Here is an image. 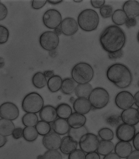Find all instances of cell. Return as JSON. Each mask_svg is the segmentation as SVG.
I'll return each mask as SVG.
<instances>
[{
    "label": "cell",
    "mask_w": 139,
    "mask_h": 159,
    "mask_svg": "<svg viewBox=\"0 0 139 159\" xmlns=\"http://www.w3.org/2000/svg\"><path fill=\"white\" fill-rule=\"evenodd\" d=\"M137 86H138V87L139 88V80H138V81H137Z\"/></svg>",
    "instance_id": "6125c7cd"
},
{
    "label": "cell",
    "mask_w": 139,
    "mask_h": 159,
    "mask_svg": "<svg viewBox=\"0 0 139 159\" xmlns=\"http://www.w3.org/2000/svg\"><path fill=\"white\" fill-rule=\"evenodd\" d=\"M4 66V59L2 58H1L0 59V66H1V68H2V67Z\"/></svg>",
    "instance_id": "6f0895ef"
},
{
    "label": "cell",
    "mask_w": 139,
    "mask_h": 159,
    "mask_svg": "<svg viewBox=\"0 0 139 159\" xmlns=\"http://www.w3.org/2000/svg\"><path fill=\"white\" fill-rule=\"evenodd\" d=\"M42 159H63V157L58 150H48L42 155Z\"/></svg>",
    "instance_id": "8d00e7d4"
},
{
    "label": "cell",
    "mask_w": 139,
    "mask_h": 159,
    "mask_svg": "<svg viewBox=\"0 0 139 159\" xmlns=\"http://www.w3.org/2000/svg\"><path fill=\"white\" fill-rule=\"evenodd\" d=\"M122 122L135 126L139 123V112L138 109L135 108L123 110L121 114Z\"/></svg>",
    "instance_id": "9a60e30c"
},
{
    "label": "cell",
    "mask_w": 139,
    "mask_h": 159,
    "mask_svg": "<svg viewBox=\"0 0 139 159\" xmlns=\"http://www.w3.org/2000/svg\"><path fill=\"white\" fill-rule=\"evenodd\" d=\"M38 135H39L35 127H25L23 129V138L28 142L35 141Z\"/></svg>",
    "instance_id": "1f68e13d"
},
{
    "label": "cell",
    "mask_w": 139,
    "mask_h": 159,
    "mask_svg": "<svg viewBox=\"0 0 139 159\" xmlns=\"http://www.w3.org/2000/svg\"><path fill=\"white\" fill-rule=\"evenodd\" d=\"M7 141V138L6 136L0 135V148L4 146Z\"/></svg>",
    "instance_id": "816d5d0a"
},
{
    "label": "cell",
    "mask_w": 139,
    "mask_h": 159,
    "mask_svg": "<svg viewBox=\"0 0 139 159\" xmlns=\"http://www.w3.org/2000/svg\"><path fill=\"white\" fill-rule=\"evenodd\" d=\"M100 140L98 136L91 133H88L81 138L79 142L80 149L85 153L96 152Z\"/></svg>",
    "instance_id": "9c48e42d"
},
{
    "label": "cell",
    "mask_w": 139,
    "mask_h": 159,
    "mask_svg": "<svg viewBox=\"0 0 139 159\" xmlns=\"http://www.w3.org/2000/svg\"><path fill=\"white\" fill-rule=\"evenodd\" d=\"M63 1H47V2L50 3V4L53 5H56L59 4L61 3Z\"/></svg>",
    "instance_id": "11a10c76"
},
{
    "label": "cell",
    "mask_w": 139,
    "mask_h": 159,
    "mask_svg": "<svg viewBox=\"0 0 139 159\" xmlns=\"http://www.w3.org/2000/svg\"><path fill=\"white\" fill-rule=\"evenodd\" d=\"M90 2L93 7L96 9H101L105 5V1H90Z\"/></svg>",
    "instance_id": "f6af8a7d"
},
{
    "label": "cell",
    "mask_w": 139,
    "mask_h": 159,
    "mask_svg": "<svg viewBox=\"0 0 139 159\" xmlns=\"http://www.w3.org/2000/svg\"><path fill=\"white\" fill-rule=\"evenodd\" d=\"M128 18H136L139 16V2L135 1H127L122 7Z\"/></svg>",
    "instance_id": "ffe728a7"
},
{
    "label": "cell",
    "mask_w": 139,
    "mask_h": 159,
    "mask_svg": "<svg viewBox=\"0 0 139 159\" xmlns=\"http://www.w3.org/2000/svg\"><path fill=\"white\" fill-rule=\"evenodd\" d=\"M123 55L122 50H121L117 52L113 53L108 54V57L109 59L112 60H115L116 59H120L122 57Z\"/></svg>",
    "instance_id": "ee69618b"
},
{
    "label": "cell",
    "mask_w": 139,
    "mask_h": 159,
    "mask_svg": "<svg viewBox=\"0 0 139 159\" xmlns=\"http://www.w3.org/2000/svg\"><path fill=\"white\" fill-rule=\"evenodd\" d=\"M37 159H42V155H39L37 157Z\"/></svg>",
    "instance_id": "680465c9"
},
{
    "label": "cell",
    "mask_w": 139,
    "mask_h": 159,
    "mask_svg": "<svg viewBox=\"0 0 139 159\" xmlns=\"http://www.w3.org/2000/svg\"><path fill=\"white\" fill-rule=\"evenodd\" d=\"M22 124L25 127H35L38 124V117L36 114L26 113L22 116Z\"/></svg>",
    "instance_id": "d6a6232c"
},
{
    "label": "cell",
    "mask_w": 139,
    "mask_h": 159,
    "mask_svg": "<svg viewBox=\"0 0 139 159\" xmlns=\"http://www.w3.org/2000/svg\"><path fill=\"white\" fill-rule=\"evenodd\" d=\"M44 105L43 98L36 92L28 93L22 101V108L26 113H38L43 108Z\"/></svg>",
    "instance_id": "5b68a950"
},
{
    "label": "cell",
    "mask_w": 139,
    "mask_h": 159,
    "mask_svg": "<svg viewBox=\"0 0 139 159\" xmlns=\"http://www.w3.org/2000/svg\"><path fill=\"white\" fill-rule=\"evenodd\" d=\"M52 127L53 132L60 136L68 134L71 128L67 120L59 118L53 122Z\"/></svg>",
    "instance_id": "44dd1931"
},
{
    "label": "cell",
    "mask_w": 139,
    "mask_h": 159,
    "mask_svg": "<svg viewBox=\"0 0 139 159\" xmlns=\"http://www.w3.org/2000/svg\"><path fill=\"white\" fill-rule=\"evenodd\" d=\"M78 143L70 136H65L62 139L60 151L63 154L69 155L77 149Z\"/></svg>",
    "instance_id": "ac0fdd59"
},
{
    "label": "cell",
    "mask_w": 139,
    "mask_h": 159,
    "mask_svg": "<svg viewBox=\"0 0 139 159\" xmlns=\"http://www.w3.org/2000/svg\"><path fill=\"white\" fill-rule=\"evenodd\" d=\"M88 133H89V130L85 125L77 128H71L68 133V136H70L79 143L81 138Z\"/></svg>",
    "instance_id": "4dcf8cb0"
},
{
    "label": "cell",
    "mask_w": 139,
    "mask_h": 159,
    "mask_svg": "<svg viewBox=\"0 0 139 159\" xmlns=\"http://www.w3.org/2000/svg\"><path fill=\"white\" fill-rule=\"evenodd\" d=\"M86 155L81 149H77L69 155L68 159H85Z\"/></svg>",
    "instance_id": "ab89813d"
},
{
    "label": "cell",
    "mask_w": 139,
    "mask_h": 159,
    "mask_svg": "<svg viewBox=\"0 0 139 159\" xmlns=\"http://www.w3.org/2000/svg\"><path fill=\"white\" fill-rule=\"evenodd\" d=\"M78 26L75 19L71 17H67L62 20L60 28L63 35L66 36H71L78 31Z\"/></svg>",
    "instance_id": "5bb4252c"
},
{
    "label": "cell",
    "mask_w": 139,
    "mask_h": 159,
    "mask_svg": "<svg viewBox=\"0 0 139 159\" xmlns=\"http://www.w3.org/2000/svg\"><path fill=\"white\" fill-rule=\"evenodd\" d=\"M92 108L88 98H77L73 103V108L75 112L85 115L89 113Z\"/></svg>",
    "instance_id": "e0dca14e"
},
{
    "label": "cell",
    "mask_w": 139,
    "mask_h": 159,
    "mask_svg": "<svg viewBox=\"0 0 139 159\" xmlns=\"http://www.w3.org/2000/svg\"><path fill=\"white\" fill-rule=\"evenodd\" d=\"M138 109V111H139V108H138V109Z\"/></svg>",
    "instance_id": "be15d7a7"
},
{
    "label": "cell",
    "mask_w": 139,
    "mask_h": 159,
    "mask_svg": "<svg viewBox=\"0 0 139 159\" xmlns=\"http://www.w3.org/2000/svg\"><path fill=\"white\" fill-rule=\"evenodd\" d=\"M74 2H78L79 3V2H82V1H74Z\"/></svg>",
    "instance_id": "94428289"
},
{
    "label": "cell",
    "mask_w": 139,
    "mask_h": 159,
    "mask_svg": "<svg viewBox=\"0 0 139 159\" xmlns=\"http://www.w3.org/2000/svg\"><path fill=\"white\" fill-rule=\"evenodd\" d=\"M32 83L35 88L41 89L47 85V78L43 73L38 71L36 73L32 78Z\"/></svg>",
    "instance_id": "f1b7e54d"
},
{
    "label": "cell",
    "mask_w": 139,
    "mask_h": 159,
    "mask_svg": "<svg viewBox=\"0 0 139 159\" xmlns=\"http://www.w3.org/2000/svg\"><path fill=\"white\" fill-rule=\"evenodd\" d=\"M42 22L45 26L50 30H55L61 26L62 16L61 13L55 9L46 11L42 17Z\"/></svg>",
    "instance_id": "ba28073f"
},
{
    "label": "cell",
    "mask_w": 139,
    "mask_h": 159,
    "mask_svg": "<svg viewBox=\"0 0 139 159\" xmlns=\"http://www.w3.org/2000/svg\"><path fill=\"white\" fill-rule=\"evenodd\" d=\"M76 82L72 78H66L62 80L61 87V92L64 94L69 95L75 92L76 87Z\"/></svg>",
    "instance_id": "83f0119b"
},
{
    "label": "cell",
    "mask_w": 139,
    "mask_h": 159,
    "mask_svg": "<svg viewBox=\"0 0 139 159\" xmlns=\"http://www.w3.org/2000/svg\"><path fill=\"white\" fill-rule=\"evenodd\" d=\"M54 32L58 36L61 35V34H62L61 28H57L55 30Z\"/></svg>",
    "instance_id": "9f6ffc18"
},
{
    "label": "cell",
    "mask_w": 139,
    "mask_h": 159,
    "mask_svg": "<svg viewBox=\"0 0 139 159\" xmlns=\"http://www.w3.org/2000/svg\"><path fill=\"white\" fill-rule=\"evenodd\" d=\"M115 146L112 141L101 140L96 152L100 156H105L113 152L114 150Z\"/></svg>",
    "instance_id": "cb8c5ba5"
},
{
    "label": "cell",
    "mask_w": 139,
    "mask_h": 159,
    "mask_svg": "<svg viewBox=\"0 0 139 159\" xmlns=\"http://www.w3.org/2000/svg\"><path fill=\"white\" fill-rule=\"evenodd\" d=\"M88 99L92 108L95 109H101L109 104L110 96L105 89L97 87L93 89Z\"/></svg>",
    "instance_id": "8992f818"
},
{
    "label": "cell",
    "mask_w": 139,
    "mask_h": 159,
    "mask_svg": "<svg viewBox=\"0 0 139 159\" xmlns=\"http://www.w3.org/2000/svg\"><path fill=\"white\" fill-rule=\"evenodd\" d=\"M133 151V146L129 142L120 141L115 146V153L121 158H126Z\"/></svg>",
    "instance_id": "d6986e66"
},
{
    "label": "cell",
    "mask_w": 139,
    "mask_h": 159,
    "mask_svg": "<svg viewBox=\"0 0 139 159\" xmlns=\"http://www.w3.org/2000/svg\"><path fill=\"white\" fill-rule=\"evenodd\" d=\"M126 41L125 32L116 25H111L106 28L99 38L102 48L108 54L122 50Z\"/></svg>",
    "instance_id": "6da1fadb"
},
{
    "label": "cell",
    "mask_w": 139,
    "mask_h": 159,
    "mask_svg": "<svg viewBox=\"0 0 139 159\" xmlns=\"http://www.w3.org/2000/svg\"><path fill=\"white\" fill-rule=\"evenodd\" d=\"M12 137L16 140L21 139L23 136V129L20 127L15 128L12 134Z\"/></svg>",
    "instance_id": "b9f144b4"
},
{
    "label": "cell",
    "mask_w": 139,
    "mask_h": 159,
    "mask_svg": "<svg viewBox=\"0 0 139 159\" xmlns=\"http://www.w3.org/2000/svg\"><path fill=\"white\" fill-rule=\"evenodd\" d=\"M112 18L113 23L117 26H121L125 24L127 20L128 19L125 12L120 9L115 11L112 15Z\"/></svg>",
    "instance_id": "f546056e"
},
{
    "label": "cell",
    "mask_w": 139,
    "mask_h": 159,
    "mask_svg": "<svg viewBox=\"0 0 139 159\" xmlns=\"http://www.w3.org/2000/svg\"><path fill=\"white\" fill-rule=\"evenodd\" d=\"M56 108L59 118L67 120L73 113L72 107L66 103H61L59 104Z\"/></svg>",
    "instance_id": "4316f807"
},
{
    "label": "cell",
    "mask_w": 139,
    "mask_h": 159,
    "mask_svg": "<svg viewBox=\"0 0 139 159\" xmlns=\"http://www.w3.org/2000/svg\"><path fill=\"white\" fill-rule=\"evenodd\" d=\"M10 33L7 28L3 25H0V44H4L7 42Z\"/></svg>",
    "instance_id": "74e56055"
},
{
    "label": "cell",
    "mask_w": 139,
    "mask_h": 159,
    "mask_svg": "<svg viewBox=\"0 0 139 159\" xmlns=\"http://www.w3.org/2000/svg\"><path fill=\"white\" fill-rule=\"evenodd\" d=\"M115 103L117 107L121 110L132 108L135 104L134 96L129 91H120L115 98Z\"/></svg>",
    "instance_id": "8fae6325"
},
{
    "label": "cell",
    "mask_w": 139,
    "mask_h": 159,
    "mask_svg": "<svg viewBox=\"0 0 139 159\" xmlns=\"http://www.w3.org/2000/svg\"><path fill=\"white\" fill-rule=\"evenodd\" d=\"M67 121L71 128H77L85 126L87 118L85 115L75 112L68 118Z\"/></svg>",
    "instance_id": "7402d4cb"
},
{
    "label": "cell",
    "mask_w": 139,
    "mask_h": 159,
    "mask_svg": "<svg viewBox=\"0 0 139 159\" xmlns=\"http://www.w3.org/2000/svg\"><path fill=\"white\" fill-rule=\"evenodd\" d=\"M100 13L102 18L106 19L110 18L113 13V7L110 5H105L100 9Z\"/></svg>",
    "instance_id": "f35d334b"
},
{
    "label": "cell",
    "mask_w": 139,
    "mask_h": 159,
    "mask_svg": "<svg viewBox=\"0 0 139 159\" xmlns=\"http://www.w3.org/2000/svg\"><path fill=\"white\" fill-rule=\"evenodd\" d=\"M77 22L82 30L89 32L97 29L99 24V16L96 11L91 9H85L79 14Z\"/></svg>",
    "instance_id": "3957f363"
},
{
    "label": "cell",
    "mask_w": 139,
    "mask_h": 159,
    "mask_svg": "<svg viewBox=\"0 0 139 159\" xmlns=\"http://www.w3.org/2000/svg\"><path fill=\"white\" fill-rule=\"evenodd\" d=\"M103 159H121V158L115 152H112L104 156Z\"/></svg>",
    "instance_id": "f907efd6"
},
{
    "label": "cell",
    "mask_w": 139,
    "mask_h": 159,
    "mask_svg": "<svg viewBox=\"0 0 139 159\" xmlns=\"http://www.w3.org/2000/svg\"><path fill=\"white\" fill-rule=\"evenodd\" d=\"M39 42L42 49L47 51H51L58 47L60 40L58 36L54 32L46 31L40 35Z\"/></svg>",
    "instance_id": "52a82bcc"
},
{
    "label": "cell",
    "mask_w": 139,
    "mask_h": 159,
    "mask_svg": "<svg viewBox=\"0 0 139 159\" xmlns=\"http://www.w3.org/2000/svg\"><path fill=\"white\" fill-rule=\"evenodd\" d=\"M19 110L15 104L11 102H5L0 107V117L1 118L14 120L19 116Z\"/></svg>",
    "instance_id": "7c38bea8"
},
{
    "label": "cell",
    "mask_w": 139,
    "mask_h": 159,
    "mask_svg": "<svg viewBox=\"0 0 139 159\" xmlns=\"http://www.w3.org/2000/svg\"><path fill=\"white\" fill-rule=\"evenodd\" d=\"M15 126L12 120L1 118L0 119V135L6 136L12 135Z\"/></svg>",
    "instance_id": "603a6c76"
},
{
    "label": "cell",
    "mask_w": 139,
    "mask_h": 159,
    "mask_svg": "<svg viewBox=\"0 0 139 159\" xmlns=\"http://www.w3.org/2000/svg\"><path fill=\"white\" fill-rule=\"evenodd\" d=\"M137 41H138V42L139 43V30L138 33H137Z\"/></svg>",
    "instance_id": "91938a15"
},
{
    "label": "cell",
    "mask_w": 139,
    "mask_h": 159,
    "mask_svg": "<svg viewBox=\"0 0 139 159\" xmlns=\"http://www.w3.org/2000/svg\"><path fill=\"white\" fill-rule=\"evenodd\" d=\"M8 14V10L6 6L0 2V20L2 21L6 18Z\"/></svg>",
    "instance_id": "7bdbcfd3"
},
{
    "label": "cell",
    "mask_w": 139,
    "mask_h": 159,
    "mask_svg": "<svg viewBox=\"0 0 139 159\" xmlns=\"http://www.w3.org/2000/svg\"><path fill=\"white\" fill-rule=\"evenodd\" d=\"M94 75L93 67L85 62H80L75 65L71 71L72 79L78 84L89 83Z\"/></svg>",
    "instance_id": "277c9868"
},
{
    "label": "cell",
    "mask_w": 139,
    "mask_h": 159,
    "mask_svg": "<svg viewBox=\"0 0 139 159\" xmlns=\"http://www.w3.org/2000/svg\"><path fill=\"white\" fill-rule=\"evenodd\" d=\"M85 159H101V156L97 152L87 153Z\"/></svg>",
    "instance_id": "bcb514c9"
},
{
    "label": "cell",
    "mask_w": 139,
    "mask_h": 159,
    "mask_svg": "<svg viewBox=\"0 0 139 159\" xmlns=\"http://www.w3.org/2000/svg\"><path fill=\"white\" fill-rule=\"evenodd\" d=\"M39 135L45 136L51 132L52 125L49 123L43 120H39L38 124L35 126Z\"/></svg>",
    "instance_id": "836d02e7"
},
{
    "label": "cell",
    "mask_w": 139,
    "mask_h": 159,
    "mask_svg": "<svg viewBox=\"0 0 139 159\" xmlns=\"http://www.w3.org/2000/svg\"><path fill=\"white\" fill-rule=\"evenodd\" d=\"M62 139L60 135L55 132H51L43 136L42 144L48 150H58L61 147Z\"/></svg>",
    "instance_id": "4fadbf2b"
},
{
    "label": "cell",
    "mask_w": 139,
    "mask_h": 159,
    "mask_svg": "<svg viewBox=\"0 0 139 159\" xmlns=\"http://www.w3.org/2000/svg\"><path fill=\"white\" fill-rule=\"evenodd\" d=\"M98 135L102 140L112 141L114 138V134L113 130L107 128H103L98 132Z\"/></svg>",
    "instance_id": "d590c367"
},
{
    "label": "cell",
    "mask_w": 139,
    "mask_h": 159,
    "mask_svg": "<svg viewBox=\"0 0 139 159\" xmlns=\"http://www.w3.org/2000/svg\"><path fill=\"white\" fill-rule=\"evenodd\" d=\"M105 120L107 124L113 127H118L122 121L121 115L117 113H111L107 115Z\"/></svg>",
    "instance_id": "e575fe53"
},
{
    "label": "cell",
    "mask_w": 139,
    "mask_h": 159,
    "mask_svg": "<svg viewBox=\"0 0 139 159\" xmlns=\"http://www.w3.org/2000/svg\"><path fill=\"white\" fill-rule=\"evenodd\" d=\"M126 159H139V151L136 149L133 151Z\"/></svg>",
    "instance_id": "681fc988"
},
{
    "label": "cell",
    "mask_w": 139,
    "mask_h": 159,
    "mask_svg": "<svg viewBox=\"0 0 139 159\" xmlns=\"http://www.w3.org/2000/svg\"><path fill=\"white\" fill-rule=\"evenodd\" d=\"M132 142L135 149L139 151V132L136 133Z\"/></svg>",
    "instance_id": "7dc6e473"
},
{
    "label": "cell",
    "mask_w": 139,
    "mask_h": 159,
    "mask_svg": "<svg viewBox=\"0 0 139 159\" xmlns=\"http://www.w3.org/2000/svg\"><path fill=\"white\" fill-rule=\"evenodd\" d=\"M135 104L139 108V91L136 92L134 95Z\"/></svg>",
    "instance_id": "db71d44e"
},
{
    "label": "cell",
    "mask_w": 139,
    "mask_h": 159,
    "mask_svg": "<svg viewBox=\"0 0 139 159\" xmlns=\"http://www.w3.org/2000/svg\"><path fill=\"white\" fill-rule=\"evenodd\" d=\"M116 134L120 141L130 142L133 140L136 134V128L135 126L122 123L117 127Z\"/></svg>",
    "instance_id": "30bf717a"
},
{
    "label": "cell",
    "mask_w": 139,
    "mask_h": 159,
    "mask_svg": "<svg viewBox=\"0 0 139 159\" xmlns=\"http://www.w3.org/2000/svg\"><path fill=\"white\" fill-rule=\"evenodd\" d=\"M43 74L47 78H49V79L55 75L54 71L52 70H47L45 71Z\"/></svg>",
    "instance_id": "f5cc1de1"
},
{
    "label": "cell",
    "mask_w": 139,
    "mask_h": 159,
    "mask_svg": "<svg viewBox=\"0 0 139 159\" xmlns=\"http://www.w3.org/2000/svg\"><path fill=\"white\" fill-rule=\"evenodd\" d=\"M39 116L41 120L49 124L53 123L58 117L57 108L50 105L44 106L39 112Z\"/></svg>",
    "instance_id": "2e32d148"
},
{
    "label": "cell",
    "mask_w": 139,
    "mask_h": 159,
    "mask_svg": "<svg viewBox=\"0 0 139 159\" xmlns=\"http://www.w3.org/2000/svg\"><path fill=\"white\" fill-rule=\"evenodd\" d=\"M62 80V78L58 75H54L49 78L47 83L48 89L53 93L58 92L61 89Z\"/></svg>",
    "instance_id": "484cf974"
},
{
    "label": "cell",
    "mask_w": 139,
    "mask_h": 159,
    "mask_svg": "<svg viewBox=\"0 0 139 159\" xmlns=\"http://www.w3.org/2000/svg\"><path fill=\"white\" fill-rule=\"evenodd\" d=\"M93 90V87L89 83L78 84L76 87L74 92L77 98H88Z\"/></svg>",
    "instance_id": "d4e9b609"
},
{
    "label": "cell",
    "mask_w": 139,
    "mask_h": 159,
    "mask_svg": "<svg viewBox=\"0 0 139 159\" xmlns=\"http://www.w3.org/2000/svg\"><path fill=\"white\" fill-rule=\"evenodd\" d=\"M106 76L109 81L121 89L128 88L133 80L131 70L120 63H114L109 66L107 70Z\"/></svg>",
    "instance_id": "7a4b0ae2"
},
{
    "label": "cell",
    "mask_w": 139,
    "mask_h": 159,
    "mask_svg": "<svg viewBox=\"0 0 139 159\" xmlns=\"http://www.w3.org/2000/svg\"><path fill=\"white\" fill-rule=\"evenodd\" d=\"M136 23H137V22H136V18H128L125 25L128 28H130L131 27L136 26Z\"/></svg>",
    "instance_id": "c3c4849f"
},
{
    "label": "cell",
    "mask_w": 139,
    "mask_h": 159,
    "mask_svg": "<svg viewBox=\"0 0 139 159\" xmlns=\"http://www.w3.org/2000/svg\"><path fill=\"white\" fill-rule=\"evenodd\" d=\"M47 1H32V7L35 10H40L46 4Z\"/></svg>",
    "instance_id": "60d3db41"
}]
</instances>
